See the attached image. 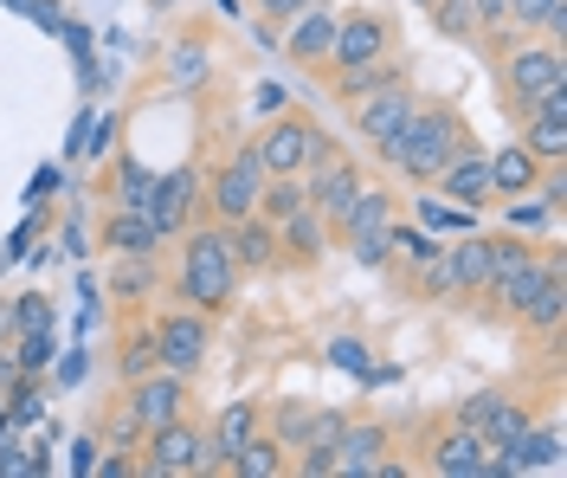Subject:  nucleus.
Masks as SVG:
<instances>
[{"instance_id": "23", "label": "nucleus", "mask_w": 567, "mask_h": 478, "mask_svg": "<svg viewBox=\"0 0 567 478\" xmlns=\"http://www.w3.org/2000/svg\"><path fill=\"white\" fill-rule=\"evenodd\" d=\"M110 368H116L123 388L142 382L148 368H162V343H155V324H148V317H130V324H123V336H116V363Z\"/></svg>"}, {"instance_id": "7", "label": "nucleus", "mask_w": 567, "mask_h": 478, "mask_svg": "<svg viewBox=\"0 0 567 478\" xmlns=\"http://www.w3.org/2000/svg\"><path fill=\"white\" fill-rule=\"evenodd\" d=\"M142 466L148 478H207V427L200 420H168V427H148L142 434Z\"/></svg>"}, {"instance_id": "26", "label": "nucleus", "mask_w": 567, "mask_h": 478, "mask_svg": "<svg viewBox=\"0 0 567 478\" xmlns=\"http://www.w3.org/2000/svg\"><path fill=\"white\" fill-rule=\"evenodd\" d=\"M104 246H110V253H162L168 240H162V226L148 221L142 207H110V221H104Z\"/></svg>"}, {"instance_id": "6", "label": "nucleus", "mask_w": 567, "mask_h": 478, "mask_svg": "<svg viewBox=\"0 0 567 478\" xmlns=\"http://www.w3.org/2000/svg\"><path fill=\"white\" fill-rule=\"evenodd\" d=\"M400 52V13L393 7H349V13H336V45H329V72H349V65H374V59H388ZM322 72V78H329Z\"/></svg>"}, {"instance_id": "16", "label": "nucleus", "mask_w": 567, "mask_h": 478, "mask_svg": "<svg viewBox=\"0 0 567 478\" xmlns=\"http://www.w3.org/2000/svg\"><path fill=\"white\" fill-rule=\"evenodd\" d=\"M123 395H130V407H136L142 434H148V427H168V420H181V414H187V401H194V382H187V375H175V368H148L142 382H130V388H123Z\"/></svg>"}, {"instance_id": "5", "label": "nucleus", "mask_w": 567, "mask_h": 478, "mask_svg": "<svg viewBox=\"0 0 567 478\" xmlns=\"http://www.w3.org/2000/svg\"><path fill=\"white\" fill-rule=\"evenodd\" d=\"M258 187H265V162L251 143H239L213 175H200V214L219 226L246 221V214H258Z\"/></svg>"}, {"instance_id": "40", "label": "nucleus", "mask_w": 567, "mask_h": 478, "mask_svg": "<svg viewBox=\"0 0 567 478\" xmlns=\"http://www.w3.org/2000/svg\"><path fill=\"white\" fill-rule=\"evenodd\" d=\"M491 407H496V388H477V395H458L445 420H458V427H471V434H484V420H491Z\"/></svg>"}, {"instance_id": "51", "label": "nucleus", "mask_w": 567, "mask_h": 478, "mask_svg": "<svg viewBox=\"0 0 567 478\" xmlns=\"http://www.w3.org/2000/svg\"><path fill=\"white\" fill-rule=\"evenodd\" d=\"M13 375H20V368H13V349H7V343H0V395H7V388H13Z\"/></svg>"}, {"instance_id": "53", "label": "nucleus", "mask_w": 567, "mask_h": 478, "mask_svg": "<svg viewBox=\"0 0 567 478\" xmlns=\"http://www.w3.org/2000/svg\"><path fill=\"white\" fill-rule=\"evenodd\" d=\"M0 343H13V304L0 297Z\"/></svg>"}, {"instance_id": "46", "label": "nucleus", "mask_w": 567, "mask_h": 478, "mask_svg": "<svg viewBox=\"0 0 567 478\" xmlns=\"http://www.w3.org/2000/svg\"><path fill=\"white\" fill-rule=\"evenodd\" d=\"M420 214L445 233H471V207H452V201H420Z\"/></svg>"}, {"instance_id": "30", "label": "nucleus", "mask_w": 567, "mask_h": 478, "mask_svg": "<svg viewBox=\"0 0 567 478\" xmlns=\"http://www.w3.org/2000/svg\"><path fill=\"white\" fill-rule=\"evenodd\" d=\"M516 143L529 149L542 169L567 162V116H529V123H516Z\"/></svg>"}, {"instance_id": "36", "label": "nucleus", "mask_w": 567, "mask_h": 478, "mask_svg": "<svg viewBox=\"0 0 567 478\" xmlns=\"http://www.w3.org/2000/svg\"><path fill=\"white\" fill-rule=\"evenodd\" d=\"M7 349H13V368H20V375H45V368L59 363V336L52 330H13Z\"/></svg>"}, {"instance_id": "31", "label": "nucleus", "mask_w": 567, "mask_h": 478, "mask_svg": "<svg viewBox=\"0 0 567 478\" xmlns=\"http://www.w3.org/2000/svg\"><path fill=\"white\" fill-rule=\"evenodd\" d=\"M310 207V187H303V175H265V187H258V214L278 226L290 221V214H303Z\"/></svg>"}, {"instance_id": "54", "label": "nucleus", "mask_w": 567, "mask_h": 478, "mask_svg": "<svg viewBox=\"0 0 567 478\" xmlns=\"http://www.w3.org/2000/svg\"><path fill=\"white\" fill-rule=\"evenodd\" d=\"M420 7H425V0H420Z\"/></svg>"}, {"instance_id": "24", "label": "nucleus", "mask_w": 567, "mask_h": 478, "mask_svg": "<svg viewBox=\"0 0 567 478\" xmlns=\"http://www.w3.org/2000/svg\"><path fill=\"white\" fill-rule=\"evenodd\" d=\"M322 246H329V226L317 221V207H303V214H290V221H278V258L284 265H317Z\"/></svg>"}, {"instance_id": "21", "label": "nucleus", "mask_w": 567, "mask_h": 478, "mask_svg": "<svg viewBox=\"0 0 567 478\" xmlns=\"http://www.w3.org/2000/svg\"><path fill=\"white\" fill-rule=\"evenodd\" d=\"M226 240H233V258H239V272H278V226L265 221V214H246V221L226 226Z\"/></svg>"}, {"instance_id": "32", "label": "nucleus", "mask_w": 567, "mask_h": 478, "mask_svg": "<svg viewBox=\"0 0 567 478\" xmlns=\"http://www.w3.org/2000/svg\"><path fill=\"white\" fill-rule=\"evenodd\" d=\"M97 446H104V452H136L142 446V420H136V407H130V395H116V401L97 414Z\"/></svg>"}, {"instance_id": "14", "label": "nucleus", "mask_w": 567, "mask_h": 478, "mask_svg": "<svg viewBox=\"0 0 567 478\" xmlns=\"http://www.w3.org/2000/svg\"><path fill=\"white\" fill-rule=\"evenodd\" d=\"M432 194H439V201H452V207H471V214H477V207H491V201H496V187H491V149H484V143H464L458 155L432 175Z\"/></svg>"}, {"instance_id": "33", "label": "nucleus", "mask_w": 567, "mask_h": 478, "mask_svg": "<svg viewBox=\"0 0 567 478\" xmlns=\"http://www.w3.org/2000/svg\"><path fill=\"white\" fill-rule=\"evenodd\" d=\"M233 478H284L290 472V459H284V446L271 440V434H258L251 446H239L233 452V466H226Z\"/></svg>"}, {"instance_id": "15", "label": "nucleus", "mask_w": 567, "mask_h": 478, "mask_svg": "<svg viewBox=\"0 0 567 478\" xmlns=\"http://www.w3.org/2000/svg\"><path fill=\"white\" fill-rule=\"evenodd\" d=\"M388 452H393V427H388V420H381V414L354 420V414H349V427H342V434H336V446H329V472L361 478V472H374Z\"/></svg>"}, {"instance_id": "13", "label": "nucleus", "mask_w": 567, "mask_h": 478, "mask_svg": "<svg viewBox=\"0 0 567 478\" xmlns=\"http://www.w3.org/2000/svg\"><path fill=\"white\" fill-rule=\"evenodd\" d=\"M336 13H342V7H329V0H310V7H303V13H290V20H284L278 27V45L284 52H290V65H303V72H329V45H336Z\"/></svg>"}, {"instance_id": "34", "label": "nucleus", "mask_w": 567, "mask_h": 478, "mask_svg": "<svg viewBox=\"0 0 567 478\" xmlns=\"http://www.w3.org/2000/svg\"><path fill=\"white\" fill-rule=\"evenodd\" d=\"M388 246H393V258H400V272L413 278V272H420L425 258H439V246H445V240H432L425 226H406L400 214H393V226H388Z\"/></svg>"}, {"instance_id": "44", "label": "nucleus", "mask_w": 567, "mask_h": 478, "mask_svg": "<svg viewBox=\"0 0 567 478\" xmlns=\"http://www.w3.org/2000/svg\"><path fill=\"white\" fill-rule=\"evenodd\" d=\"M548 7H555V0H503V13H509L516 33H535V27L548 20Z\"/></svg>"}, {"instance_id": "20", "label": "nucleus", "mask_w": 567, "mask_h": 478, "mask_svg": "<svg viewBox=\"0 0 567 478\" xmlns=\"http://www.w3.org/2000/svg\"><path fill=\"white\" fill-rule=\"evenodd\" d=\"M561 324H567V258L548 272V285L523 304V317H516V330L523 336H548V343H561Z\"/></svg>"}, {"instance_id": "45", "label": "nucleus", "mask_w": 567, "mask_h": 478, "mask_svg": "<svg viewBox=\"0 0 567 478\" xmlns=\"http://www.w3.org/2000/svg\"><path fill=\"white\" fill-rule=\"evenodd\" d=\"M246 7L258 13V27H265V33H278L284 20H290V13H303L310 0H246Z\"/></svg>"}, {"instance_id": "11", "label": "nucleus", "mask_w": 567, "mask_h": 478, "mask_svg": "<svg viewBox=\"0 0 567 478\" xmlns=\"http://www.w3.org/2000/svg\"><path fill=\"white\" fill-rule=\"evenodd\" d=\"M484 466H491L484 434H471L458 420H432L425 427V472L432 478H484Z\"/></svg>"}, {"instance_id": "1", "label": "nucleus", "mask_w": 567, "mask_h": 478, "mask_svg": "<svg viewBox=\"0 0 567 478\" xmlns=\"http://www.w3.org/2000/svg\"><path fill=\"white\" fill-rule=\"evenodd\" d=\"M464 143H477V136H471V123H464L458 104H445V98H420L413 116L400 123V136H393L374 162L393 169L406 187H432V175H439Z\"/></svg>"}, {"instance_id": "39", "label": "nucleus", "mask_w": 567, "mask_h": 478, "mask_svg": "<svg viewBox=\"0 0 567 478\" xmlns=\"http://www.w3.org/2000/svg\"><path fill=\"white\" fill-rule=\"evenodd\" d=\"M425 20L445 39H471V0H425Z\"/></svg>"}, {"instance_id": "29", "label": "nucleus", "mask_w": 567, "mask_h": 478, "mask_svg": "<svg viewBox=\"0 0 567 478\" xmlns=\"http://www.w3.org/2000/svg\"><path fill=\"white\" fill-rule=\"evenodd\" d=\"M535 420H542V414H535L529 401H516V395H496L491 420H484V446H491V452H503L509 440H523Z\"/></svg>"}, {"instance_id": "18", "label": "nucleus", "mask_w": 567, "mask_h": 478, "mask_svg": "<svg viewBox=\"0 0 567 478\" xmlns=\"http://www.w3.org/2000/svg\"><path fill=\"white\" fill-rule=\"evenodd\" d=\"M400 78H413V59L406 52H388V59H374V65H349V72H329L322 84H329V98L349 111V104H361V98H374V91H388V84H400Z\"/></svg>"}, {"instance_id": "9", "label": "nucleus", "mask_w": 567, "mask_h": 478, "mask_svg": "<svg viewBox=\"0 0 567 478\" xmlns=\"http://www.w3.org/2000/svg\"><path fill=\"white\" fill-rule=\"evenodd\" d=\"M361 162H354L349 149H329V155H317L310 169H303V187H310V207H317V221L336 233V221L349 214V201L361 194Z\"/></svg>"}, {"instance_id": "10", "label": "nucleus", "mask_w": 567, "mask_h": 478, "mask_svg": "<svg viewBox=\"0 0 567 478\" xmlns=\"http://www.w3.org/2000/svg\"><path fill=\"white\" fill-rule=\"evenodd\" d=\"M142 214L162 226V240H181L187 226L200 221V169L181 162V169H168V175H155L148 201H142Z\"/></svg>"}, {"instance_id": "42", "label": "nucleus", "mask_w": 567, "mask_h": 478, "mask_svg": "<svg viewBox=\"0 0 567 478\" xmlns=\"http://www.w3.org/2000/svg\"><path fill=\"white\" fill-rule=\"evenodd\" d=\"M200 72H207V59H200V45L187 39V45H181L175 59H168V78H175L181 91H194V84H200Z\"/></svg>"}, {"instance_id": "19", "label": "nucleus", "mask_w": 567, "mask_h": 478, "mask_svg": "<svg viewBox=\"0 0 567 478\" xmlns=\"http://www.w3.org/2000/svg\"><path fill=\"white\" fill-rule=\"evenodd\" d=\"M445 253V265H452V278H458V292H464V304H477L484 297V285H491V233H458L452 246H439Z\"/></svg>"}, {"instance_id": "8", "label": "nucleus", "mask_w": 567, "mask_h": 478, "mask_svg": "<svg viewBox=\"0 0 567 478\" xmlns=\"http://www.w3.org/2000/svg\"><path fill=\"white\" fill-rule=\"evenodd\" d=\"M155 324V343H162V368H175V375H200L207 368V356H213V317L207 311H194V304H168V311H155L148 317Z\"/></svg>"}, {"instance_id": "43", "label": "nucleus", "mask_w": 567, "mask_h": 478, "mask_svg": "<svg viewBox=\"0 0 567 478\" xmlns=\"http://www.w3.org/2000/svg\"><path fill=\"white\" fill-rule=\"evenodd\" d=\"M13 330H52V304L39 292H27L20 304H13Z\"/></svg>"}, {"instance_id": "49", "label": "nucleus", "mask_w": 567, "mask_h": 478, "mask_svg": "<svg viewBox=\"0 0 567 478\" xmlns=\"http://www.w3.org/2000/svg\"><path fill=\"white\" fill-rule=\"evenodd\" d=\"M284 104H290V98H284V84H271V78H265V84H258V116H278Z\"/></svg>"}, {"instance_id": "37", "label": "nucleus", "mask_w": 567, "mask_h": 478, "mask_svg": "<svg viewBox=\"0 0 567 478\" xmlns=\"http://www.w3.org/2000/svg\"><path fill=\"white\" fill-rule=\"evenodd\" d=\"M39 407H45L39 382H33V375H13V388H7V420H13V427H33Z\"/></svg>"}, {"instance_id": "28", "label": "nucleus", "mask_w": 567, "mask_h": 478, "mask_svg": "<svg viewBox=\"0 0 567 478\" xmlns=\"http://www.w3.org/2000/svg\"><path fill=\"white\" fill-rule=\"evenodd\" d=\"M496 214H503V233H523V240H542V233H555V207L542 201V194H509V201H496Z\"/></svg>"}, {"instance_id": "3", "label": "nucleus", "mask_w": 567, "mask_h": 478, "mask_svg": "<svg viewBox=\"0 0 567 478\" xmlns=\"http://www.w3.org/2000/svg\"><path fill=\"white\" fill-rule=\"evenodd\" d=\"M491 78H496V98H503L509 123H529L535 98L555 91V84H567V52L555 45V39L523 33V39H509V45L491 59Z\"/></svg>"}, {"instance_id": "12", "label": "nucleus", "mask_w": 567, "mask_h": 478, "mask_svg": "<svg viewBox=\"0 0 567 478\" xmlns=\"http://www.w3.org/2000/svg\"><path fill=\"white\" fill-rule=\"evenodd\" d=\"M413 104H420V84H413V78H400V84H388V91H374V98L349 104L354 136L368 143V155H381V149H388L393 136H400V123L413 116Z\"/></svg>"}, {"instance_id": "38", "label": "nucleus", "mask_w": 567, "mask_h": 478, "mask_svg": "<svg viewBox=\"0 0 567 478\" xmlns=\"http://www.w3.org/2000/svg\"><path fill=\"white\" fill-rule=\"evenodd\" d=\"M148 187H155V169H142V162H116V207H142L148 201Z\"/></svg>"}, {"instance_id": "25", "label": "nucleus", "mask_w": 567, "mask_h": 478, "mask_svg": "<svg viewBox=\"0 0 567 478\" xmlns=\"http://www.w3.org/2000/svg\"><path fill=\"white\" fill-rule=\"evenodd\" d=\"M162 292V272L155 253H110V297L116 304H142V297Z\"/></svg>"}, {"instance_id": "4", "label": "nucleus", "mask_w": 567, "mask_h": 478, "mask_svg": "<svg viewBox=\"0 0 567 478\" xmlns=\"http://www.w3.org/2000/svg\"><path fill=\"white\" fill-rule=\"evenodd\" d=\"M251 149H258L265 175H303L317 155H329V149H342V143H336L310 111H290V104H284L278 116H265V130L251 136Z\"/></svg>"}, {"instance_id": "27", "label": "nucleus", "mask_w": 567, "mask_h": 478, "mask_svg": "<svg viewBox=\"0 0 567 478\" xmlns=\"http://www.w3.org/2000/svg\"><path fill=\"white\" fill-rule=\"evenodd\" d=\"M535 175H542V162H535L523 143L491 149V187H496V201H509V194H529ZM496 201H491V207H496Z\"/></svg>"}, {"instance_id": "47", "label": "nucleus", "mask_w": 567, "mask_h": 478, "mask_svg": "<svg viewBox=\"0 0 567 478\" xmlns=\"http://www.w3.org/2000/svg\"><path fill=\"white\" fill-rule=\"evenodd\" d=\"M336 363L349 368V375H368V356H361V343H354V336H336Z\"/></svg>"}, {"instance_id": "52", "label": "nucleus", "mask_w": 567, "mask_h": 478, "mask_svg": "<svg viewBox=\"0 0 567 478\" xmlns=\"http://www.w3.org/2000/svg\"><path fill=\"white\" fill-rule=\"evenodd\" d=\"M78 375H84V356H65V363H59V382H65V388H71Z\"/></svg>"}, {"instance_id": "22", "label": "nucleus", "mask_w": 567, "mask_h": 478, "mask_svg": "<svg viewBox=\"0 0 567 478\" xmlns=\"http://www.w3.org/2000/svg\"><path fill=\"white\" fill-rule=\"evenodd\" d=\"M393 214H400V201H393V187H368L361 182V194L349 201V214L336 221V240L349 246V240H361V233H388Z\"/></svg>"}, {"instance_id": "48", "label": "nucleus", "mask_w": 567, "mask_h": 478, "mask_svg": "<svg viewBox=\"0 0 567 478\" xmlns=\"http://www.w3.org/2000/svg\"><path fill=\"white\" fill-rule=\"evenodd\" d=\"M97 452H104V446H97V434H84V440L71 446V472H84V478H91V466H97Z\"/></svg>"}, {"instance_id": "35", "label": "nucleus", "mask_w": 567, "mask_h": 478, "mask_svg": "<svg viewBox=\"0 0 567 478\" xmlns=\"http://www.w3.org/2000/svg\"><path fill=\"white\" fill-rule=\"evenodd\" d=\"M310 414H317V401H297V395H290V401H278V407H271L265 434H271V440H278L284 452H297V446L310 440Z\"/></svg>"}, {"instance_id": "17", "label": "nucleus", "mask_w": 567, "mask_h": 478, "mask_svg": "<svg viewBox=\"0 0 567 478\" xmlns=\"http://www.w3.org/2000/svg\"><path fill=\"white\" fill-rule=\"evenodd\" d=\"M265 434V401H226L207 427V472H226L233 452Z\"/></svg>"}, {"instance_id": "41", "label": "nucleus", "mask_w": 567, "mask_h": 478, "mask_svg": "<svg viewBox=\"0 0 567 478\" xmlns=\"http://www.w3.org/2000/svg\"><path fill=\"white\" fill-rule=\"evenodd\" d=\"M349 253L361 272H388L393 265V246H388V233H361V240H349Z\"/></svg>"}, {"instance_id": "50", "label": "nucleus", "mask_w": 567, "mask_h": 478, "mask_svg": "<svg viewBox=\"0 0 567 478\" xmlns=\"http://www.w3.org/2000/svg\"><path fill=\"white\" fill-rule=\"evenodd\" d=\"M116 130H123V123H116V116H104V123H97V143H84L78 155H104V149L116 143Z\"/></svg>"}, {"instance_id": "2", "label": "nucleus", "mask_w": 567, "mask_h": 478, "mask_svg": "<svg viewBox=\"0 0 567 478\" xmlns=\"http://www.w3.org/2000/svg\"><path fill=\"white\" fill-rule=\"evenodd\" d=\"M239 258H233V240H226V226L219 221H200L181 233V272H175V297L181 304H194V311H207V317H226L233 304H239Z\"/></svg>"}]
</instances>
